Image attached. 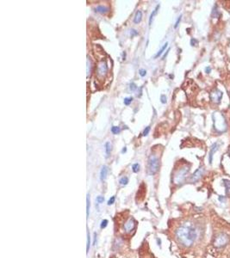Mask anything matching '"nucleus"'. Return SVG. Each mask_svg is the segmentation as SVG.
<instances>
[{"label":"nucleus","mask_w":230,"mask_h":258,"mask_svg":"<svg viewBox=\"0 0 230 258\" xmlns=\"http://www.w3.org/2000/svg\"><path fill=\"white\" fill-rule=\"evenodd\" d=\"M115 200H116V197H115V196H112V197L110 198V200L108 201V205H109V206H110V205L114 204V202H115Z\"/></svg>","instance_id":"nucleus-31"},{"label":"nucleus","mask_w":230,"mask_h":258,"mask_svg":"<svg viewBox=\"0 0 230 258\" xmlns=\"http://www.w3.org/2000/svg\"><path fill=\"white\" fill-rule=\"evenodd\" d=\"M132 170H133V171L134 172V173H137L138 171H140V164H134L133 165H132Z\"/></svg>","instance_id":"nucleus-22"},{"label":"nucleus","mask_w":230,"mask_h":258,"mask_svg":"<svg viewBox=\"0 0 230 258\" xmlns=\"http://www.w3.org/2000/svg\"><path fill=\"white\" fill-rule=\"evenodd\" d=\"M190 43H191L192 46H195V44H197V40H195V39H191V40H190Z\"/></svg>","instance_id":"nucleus-34"},{"label":"nucleus","mask_w":230,"mask_h":258,"mask_svg":"<svg viewBox=\"0 0 230 258\" xmlns=\"http://www.w3.org/2000/svg\"><path fill=\"white\" fill-rule=\"evenodd\" d=\"M223 185L225 187V191H226V194L227 196L230 197V181L227 180V179H223Z\"/></svg>","instance_id":"nucleus-14"},{"label":"nucleus","mask_w":230,"mask_h":258,"mask_svg":"<svg viewBox=\"0 0 230 258\" xmlns=\"http://www.w3.org/2000/svg\"><path fill=\"white\" fill-rule=\"evenodd\" d=\"M111 132H112L114 134H118L121 132V129L119 127H116V126H114V127L111 128Z\"/></svg>","instance_id":"nucleus-23"},{"label":"nucleus","mask_w":230,"mask_h":258,"mask_svg":"<svg viewBox=\"0 0 230 258\" xmlns=\"http://www.w3.org/2000/svg\"><path fill=\"white\" fill-rule=\"evenodd\" d=\"M96 201H97V202L98 203V204H101V203H103V201H104V198H103V196H97V199H96Z\"/></svg>","instance_id":"nucleus-27"},{"label":"nucleus","mask_w":230,"mask_h":258,"mask_svg":"<svg viewBox=\"0 0 230 258\" xmlns=\"http://www.w3.org/2000/svg\"><path fill=\"white\" fill-rule=\"evenodd\" d=\"M205 71H206L207 73H210V71H211V68L210 67H206V69H205Z\"/></svg>","instance_id":"nucleus-35"},{"label":"nucleus","mask_w":230,"mask_h":258,"mask_svg":"<svg viewBox=\"0 0 230 258\" xmlns=\"http://www.w3.org/2000/svg\"><path fill=\"white\" fill-rule=\"evenodd\" d=\"M139 74H140V77H145V76L147 75V71L145 70V69H140V71H139Z\"/></svg>","instance_id":"nucleus-26"},{"label":"nucleus","mask_w":230,"mask_h":258,"mask_svg":"<svg viewBox=\"0 0 230 258\" xmlns=\"http://www.w3.org/2000/svg\"><path fill=\"white\" fill-rule=\"evenodd\" d=\"M90 236L89 231H87V243H86V253L88 254V252L90 250Z\"/></svg>","instance_id":"nucleus-20"},{"label":"nucleus","mask_w":230,"mask_h":258,"mask_svg":"<svg viewBox=\"0 0 230 258\" xmlns=\"http://www.w3.org/2000/svg\"><path fill=\"white\" fill-rule=\"evenodd\" d=\"M204 171H205V170H204V166H201V167L198 168L197 171H195L193 174L190 176V179H189L190 182H191V183H195V182H197L199 181L201 178H202V176H204Z\"/></svg>","instance_id":"nucleus-6"},{"label":"nucleus","mask_w":230,"mask_h":258,"mask_svg":"<svg viewBox=\"0 0 230 258\" xmlns=\"http://www.w3.org/2000/svg\"><path fill=\"white\" fill-rule=\"evenodd\" d=\"M222 96H223V93L218 90V89H215L214 91H212L210 92V98L211 102H213L214 103H220L221 100L222 98Z\"/></svg>","instance_id":"nucleus-7"},{"label":"nucleus","mask_w":230,"mask_h":258,"mask_svg":"<svg viewBox=\"0 0 230 258\" xmlns=\"http://www.w3.org/2000/svg\"><path fill=\"white\" fill-rule=\"evenodd\" d=\"M131 36H134V35H137L138 34V32L134 29H131Z\"/></svg>","instance_id":"nucleus-33"},{"label":"nucleus","mask_w":230,"mask_h":258,"mask_svg":"<svg viewBox=\"0 0 230 258\" xmlns=\"http://www.w3.org/2000/svg\"><path fill=\"white\" fill-rule=\"evenodd\" d=\"M181 19H182V16H179L178 18L177 19V21H176V23H175V25H174V28H175V29H177V28L178 27V25H179V23H180V21H181Z\"/></svg>","instance_id":"nucleus-30"},{"label":"nucleus","mask_w":230,"mask_h":258,"mask_svg":"<svg viewBox=\"0 0 230 258\" xmlns=\"http://www.w3.org/2000/svg\"><path fill=\"white\" fill-rule=\"evenodd\" d=\"M111 150H112V146L110 142H106L105 144V153H106V158H108L111 153Z\"/></svg>","instance_id":"nucleus-18"},{"label":"nucleus","mask_w":230,"mask_h":258,"mask_svg":"<svg viewBox=\"0 0 230 258\" xmlns=\"http://www.w3.org/2000/svg\"><path fill=\"white\" fill-rule=\"evenodd\" d=\"M91 68H92V63L89 57H87V77H89V76L91 73Z\"/></svg>","instance_id":"nucleus-16"},{"label":"nucleus","mask_w":230,"mask_h":258,"mask_svg":"<svg viewBox=\"0 0 230 258\" xmlns=\"http://www.w3.org/2000/svg\"><path fill=\"white\" fill-rule=\"evenodd\" d=\"M149 131H150V127L148 126V127H147V128L144 129L142 135H143V136H147V134H148V133H149Z\"/></svg>","instance_id":"nucleus-29"},{"label":"nucleus","mask_w":230,"mask_h":258,"mask_svg":"<svg viewBox=\"0 0 230 258\" xmlns=\"http://www.w3.org/2000/svg\"><path fill=\"white\" fill-rule=\"evenodd\" d=\"M189 171H190V167L186 166V165L182 166L179 170H178L174 174L173 183L177 185L182 184L183 182L185 181L187 175L189 174Z\"/></svg>","instance_id":"nucleus-3"},{"label":"nucleus","mask_w":230,"mask_h":258,"mask_svg":"<svg viewBox=\"0 0 230 258\" xmlns=\"http://www.w3.org/2000/svg\"><path fill=\"white\" fill-rule=\"evenodd\" d=\"M212 119H213V126L214 129L216 131L217 133H224L227 129V122L226 121V118L221 112H214L212 114Z\"/></svg>","instance_id":"nucleus-2"},{"label":"nucleus","mask_w":230,"mask_h":258,"mask_svg":"<svg viewBox=\"0 0 230 258\" xmlns=\"http://www.w3.org/2000/svg\"><path fill=\"white\" fill-rule=\"evenodd\" d=\"M175 236L180 245L189 248L195 244L199 236V231L190 222L180 225L175 231Z\"/></svg>","instance_id":"nucleus-1"},{"label":"nucleus","mask_w":230,"mask_h":258,"mask_svg":"<svg viewBox=\"0 0 230 258\" xmlns=\"http://www.w3.org/2000/svg\"><path fill=\"white\" fill-rule=\"evenodd\" d=\"M160 168V160L155 154L150 155L147 163V171L149 175L156 174Z\"/></svg>","instance_id":"nucleus-5"},{"label":"nucleus","mask_w":230,"mask_h":258,"mask_svg":"<svg viewBox=\"0 0 230 258\" xmlns=\"http://www.w3.org/2000/svg\"><path fill=\"white\" fill-rule=\"evenodd\" d=\"M218 149H219V143H217V142L214 143V144L212 145V146L210 147V152H209V162H210V164H212L214 154L218 151Z\"/></svg>","instance_id":"nucleus-10"},{"label":"nucleus","mask_w":230,"mask_h":258,"mask_svg":"<svg viewBox=\"0 0 230 258\" xmlns=\"http://www.w3.org/2000/svg\"><path fill=\"white\" fill-rule=\"evenodd\" d=\"M160 4H158L156 7H155V9L153 10V12L151 13L150 15V17H149V26H151L152 25V23H153V18H154V17L156 16L157 13H158V10H159V9H160Z\"/></svg>","instance_id":"nucleus-13"},{"label":"nucleus","mask_w":230,"mask_h":258,"mask_svg":"<svg viewBox=\"0 0 230 258\" xmlns=\"http://www.w3.org/2000/svg\"><path fill=\"white\" fill-rule=\"evenodd\" d=\"M228 243H229V237L228 235L223 232H220L216 234L214 238V246L217 249L226 247Z\"/></svg>","instance_id":"nucleus-4"},{"label":"nucleus","mask_w":230,"mask_h":258,"mask_svg":"<svg viewBox=\"0 0 230 258\" xmlns=\"http://www.w3.org/2000/svg\"><path fill=\"white\" fill-rule=\"evenodd\" d=\"M167 47H168V42H166V43L163 45V47L160 48V50L159 51V52H158L156 54H155V56H154V59H157L158 57H160V55L163 54L164 51L166 50V48H167Z\"/></svg>","instance_id":"nucleus-19"},{"label":"nucleus","mask_w":230,"mask_h":258,"mask_svg":"<svg viewBox=\"0 0 230 258\" xmlns=\"http://www.w3.org/2000/svg\"><path fill=\"white\" fill-rule=\"evenodd\" d=\"M132 101H133V97H126V98H124L123 103L125 105H129L132 103Z\"/></svg>","instance_id":"nucleus-24"},{"label":"nucleus","mask_w":230,"mask_h":258,"mask_svg":"<svg viewBox=\"0 0 230 258\" xmlns=\"http://www.w3.org/2000/svg\"><path fill=\"white\" fill-rule=\"evenodd\" d=\"M110 8L106 6H103V5H98L95 8V11H97L100 14H106L107 12H109Z\"/></svg>","instance_id":"nucleus-12"},{"label":"nucleus","mask_w":230,"mask_h":258,"mask_svg":"<svg viewBox=\"0 0 230 258\" xmlns=\"http://www.w3.org/2000/svg\"><path fill=\"white\" fill-rule=\"evenodd\" d=\"M160 102L163 104L167 103V97H166V95H161L160 96Z\"/></svg>","instance_id":"nucleus-28"},{"label":"nucleus","mask_w":230,"mask_h":258,"mask_svg":"<svg viewBox=\"0 0 230 258\" xmlns=\"http://www.w3.org/2000/svg\"><path fill=\"white\" fill-rule=\"evenodd\" d=\"M130 90H131V91H135V90H136L137 89V87H136V85H135V84H134V83H132V84H130Z\"/></svg>","instance_id":"nucleus-32"},{"label":"nucleus","mask_w":230,"mask_h":258,"mask_svg":"<svg viewBox=\"0 0 230 258\" xmlns=\"http://www.w3.org/2000/svg\"><path fill=\"white\" fill-rule=\"evenodd\" d=\"M135 225L136 223L134 221V219L133 218H130L128 219L127 221L125 222V224L123 225L124 231H126L127 233H129L131 231H133L135 228Z\"/></svg>","instance_id":"nucleus-9"},{"label":"nucleus","mask_w":230,"mask_h":258,"mask_svg":"<svg viewBox=\"0 0 230 258\" xmlns=\"http://www.w3.org/2000/svg\"><path fill=\"white\" fill-rule=\"evenodd\" d=\"M96 241H97V233H94V245H96Z\"/></svg>","instance_id":"nucleus-36"},{"label":"nucleus","mask_w":230,"mask_h":258,"mask_svg":"<svg viewBox=\"0 0 230 258\" xmlns=\"http://www.w3.org/2000/svg\"><path fill=\"white\" fill-rule=\"evenodd\" d=\"M90 194H88L86 196V218H89L90 215Z\"/></svg>","instance_id":"nucleus-17"},{"label":"nucleus","mask_w":230,"mask_h":258,"mask_svg":"<svg viewBox=\"0 0 230 258\" xmlns=\"http://www.w3.org/2000/svg\"><path fill=\"white\" fill-rule=\"evenodd\" d=\"M141 18H142V13L140 10H137L136 13L134 15V24H138L141 21Z\"/></svg>","instance_id":"nucleus-15"},{"label":"nucleus","mask_w":230,"mask_h":258,"mask_svg":"<svg viewBox=\"0 0 230 258\" xmlns=\"http://www.w3.org/2000/svg\"><path fill=\"white\" fill-rule=\"evenodd\" d=\"M108 171H109V169L107 167L106 165H103L102 169H101L100 171V179L101 181H104L107 177V175H108Z\"/></svg>","instance_id":"nucleus-11"},{"label":"nucleus","mask_w":230,"mask_h":258,"mask_svg":"<svg viewBox=\"0 0 230 258\" xmlns=\"http://www.w3.org/2000/svg\"><path fill=\"white\" fill-rule=\"evenodd\" d=\"M169 51H170V48H169V49H168V50L167 51V53H166V54H164V56H163V57H162V60H164V59L166 58V56H167V54H168V52H169Z\"/></svg>","instance_id":"nucleus-37"},{"label":"nucleus","mask_w":230,"mask_h":258,"mask_svg":"<svg viewBox=\"0 0 230 258\" xmlns=\"http://www.w3.org/2000/svg\"><path fill=\"white\" fill-rule=\"evenodd\" d=\"M126 151H127V149H126V147H124L123 149V151H122V152H123V153H124V152H126Z\"/></svg>","instance_id":"nucleus-38"},{"label":"nucleus","mask_w":230,"mask_h":258,"mask_svg":"<svg viewBox=\"0 0 230 258\" xmlns=\"http://www.w3.org/2000/svg\"><path fill=\"white\" fill-rule=\"evenodd\" d=\"M229 155H230V151H229Z\"/></svg>","instance_id":"nucleus-39"},{"label":"nucleus","mask_w":230,"mask_h":258,"mask_svg":"<svg viewBox=\"0 0 230 258\" xmlns=\"http://www.w3.org/2000/svg\"><path fill=\"white\" fill-rule=\"evenodd\" d=\"M128 182H129V178L126 177V176L122 177L120 179V181H119V183H120L121 185H127Z\"/></svg>","instance_id":"nucleus-21"},{"label":"nucleus","mask_w":230,"mask_h":258,"mask_svg":"<svg viewBox=\"0 0 230 258\" xmlns=\"http://www.w3.org/2000/svg\"><path fill=\"white\" fill-rule=\"evenodd\" d=\"M97 76L98 77H103L104 75H106L108 72V66L105 61H101L100 63L97 66Z\"/></svg>","instance_id":"nucleus-8"},{"label":"nucleus","mask_w":230,"mask_h":258,"mask_svg":"<svg viewBox=\"0 0 230 258\" xmlns=\"http://www.w3.org/2000/svg\"><path fill=\"white\" fill-rule=\"evenodd\" d=\"M107 225H108V220H107V219H103V220H102V222H101V225H100L101 229L105 228Z\"/></svg>","instance_id":"nucleus-25"}]
</instances>
